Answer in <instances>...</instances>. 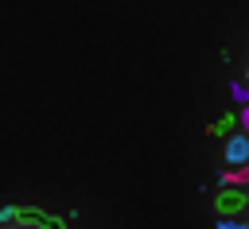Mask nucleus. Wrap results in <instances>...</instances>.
<instances>
[{
	"label": "nucleus",
	"instance_id": "nucleus-1",
	"mask_svg": "<svg viewBox=\"0 0 249 229\" xmlns=\"http://www.w3.org/2000/svg\"><path fill=\"white\" fill-rule=\"evenodd\" d=\"M245 206H249V198H245L241 190H222V194H218V210H222L226 217L237 213V210H245Z\"/></svg>",
	"mask_w": 249,
	"mask_h": 229
},
{
	"label": "nucleus",
	"instance_id": "nucleus-2",
	"mask_svg": "<svg viewBox=\"0 0 249 229\" xmlns=\"http://www.w3.org/2000/svg\"><path fill=\"white\" fill-rule=\"evenodd\" d=\"M226 159L230 163H245L249 159V140L245 136H230L226 140Z\"/></svg>",
	"mask_w": 249,
	"mask_h": 229
},
{
	"label": "nucleus",
	"instance_id": "nucleus-3",
	"mask_svg": "<svg viewBox=\"0 0 249 229\" xmlns=\"http://www.w3.org/2000/svg\"><path fill=\"white\" fill-rule=\"evenodd\" d=\"M230 128H233V116H222V120H218V124H214V136H226V132H230Z\"/></svg>",
	"mask_w": 249,
	"mask_h": 229
},
{
	"label": "nucleus",
	"instance_id": "nucleus-4",
	"mask_svg": "<svg viewBox=\"0 0 249 229\" xmlns=\"http://www.w3.org/2000/svg\"><path fill=\"white\" fill-rule=\"evenodd\" d=\"M230 89H233V97H237V101H249V89H245V85H230Z\"/></svg>",
	"mask_w": 249,
	"mask_h": 229
},
{
	"label": "nucleus",
	"instance_id": "nucleus-5",
	"mask_svg": "<svg viewBox=\"0 0 249 229\" xmlns=\"http://www.w3.org/2000/svg\"><path fill=\"white\" fill-rule=\"evenodd\" d=\"M218 225H222V229H245V225H241V221H230V217H222V221H218Z\"/></svg>",
	"mask_w": 249,
	"mask_h": 229
},
{
	"label": "nucleus",
	"instance_id": "nucleus-6",
	"mask_svg": "<svg viewBox=\"0 0 249 229\" xmlns=\"http://www.w3.org/2000/svg\"><path fill=\"white\" fill-rule=\"evenodd\" d=\"M241 120H245V128H249V109H245V113H241Z\"/></svg>",
	"mask_w": 249,
	"mask_h": 229
}]
</instances>
